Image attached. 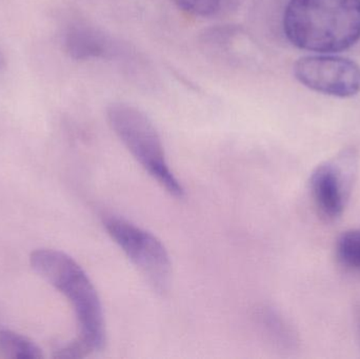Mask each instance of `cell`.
<instances>
[{"instance_id": "6da1fadb", "label": "cell", "mask_w": 360, "mask_h": 359, "mask_svg": "<svg viewBox=\"0 0 360 359\" xmlns=\"http://www.w3.org/2000/svg\"><path fill=\"white\" fill-rule=\"evenodd\" d=\"M283 31L293 46L309 52L348 50L360 38V0H290Z\"/></svg>"}, {"instance_id": "7a4b0ae2", "label": "cell", "mask_w": 360, "mask_h": 359, "mask_svg": "<svg viewBox=\"0 0 360 359\" xmlns=\"http://www.w3.org/2000/svg\"><path fill=\"white\" fill-rule=\"evenodd\" d=\"M30 261L34 271L63 293L73 306L79 328L75 341L86 356L103 349L105 344L103 306L86 272L69 255L50 249L34 251Z\"/></svg>"}, {"instance_id": "3957f363", "label": "cell", "mask_w": 360, "mask_h": 359, "mask_svg": "<svg viewBox=\"0 0 360 359\" xmlns=\"http://www.w3.org/2000/svg\"><path fill=\"white\" fill-rule=\"evenodd\" d=\"M107 118L113 132L141 166L171 195L181 198L184 188L171 171L162 138L147 114L134 105L111 103Z\"/></svg>"}, {"instance_id": "277c9868", "label": "cell", "mask_w": 360, "mask_h": 359, "mask_svg": "<svg viewBox=\"0 0 360 359\" xmlns=\"http://www.w3.org/2000/svg\"><path fill=\"white\" fill-rule=\"evenodd\" d=\"M103 226L112 240L158 292L168 290L172 263L166 247L153 234L122 217L108 215Z\"/></svg>"}, {"instance_id": "5b68a950", "label": "cell", "mask_w": 360, "mask_h": 359, "mask_svg": "<svg viewBox=\"0 0 360 359\" xmlns=\"http://www.w3.org/2000/svg\"><path fill=\"white\" fill-rule=\"evenodd\" d=\"M296 79L306 88L338 98H349L360 92L359 63L333 54L309 55L294 65Z\"/></svg>"}, {"instance_id": "8992f818", "label": "cell", "mask_w": 360, "mask_h": 359, "mask_svg": "<svg viewBox=\"0 0 360 359\" xmlns=\"http://www.w3.org/2000/svg\"><path fill=\"white\" fill-rule=\"evenodd\" d=\"M352 153H344L336 159L319 164L310 177V190L319 213L329 221L342 216L350 196L354 177Z\"/></svg>"}, {"instance_id": "52a82bcc", "label": "cell", "mask_w": 360, "mask_h": 359, "mask_svg": "<svg viewBox=\"0 0 360 359\" xmlns=\"http://www.w3.org/2000/svg\"><path fill=\"white\" fill-rule=\"evenodd\" d=\"M65 50L72 58L86 60L105 58L112 54L113 44L98 30L86 25H75L68 31Z\"/></svg>"}, {"instance_id": "ba28073f", "label": "cell", "mask_w": 360, "mask_h": 359, "mask_svg": "<svg viewBox=\"0 0 360 359\" xmlns=\"http://www.w3.org/2000/svg\"><path fill=\"white\" fill-rule=\"evenodd\" d=\"M0 347L8 358L20 359H39L42 358L41 350L22 335L12 331L0 332Z\"/></svg>"}, {"instance_id": "9c48e42d", "label": "cell", "mask_w": 360, "mask_h": 359, "mask_svg": "<svg viewBox=\"0 0 360 359\" xmlns=\"http://www.w3.org/2000/svg\"><path fill=\"white\" fill-rule=\"evenodd\" d=\"M336 253L342 265L360 271V230L342 232L336 242Z\"/></svg>"}, {"instance_id": "30bf717a", "label": "cell", "mask_w": 360, "mask_h": 359, "mask_svg": "<svg viewBox=\"0 0 360 359\" xmlns=\"http://www.w3.org/2000/svg\"><path fill=\"white\" fill-rule=\"evenodd\" d=\"M179 8L195 16L207 17L215 14L220 8V0H172Z\"/></svg>"}, {"instance_id": "8fae6325", "label": "cell", "mask_w": 360, "mask_h": 359, "mask_svg": "<svg viewBox=\"0 0 360 359\" xmlns=\"http://www.w3.org/2000/svg\"><path fill=\"white\" fill-rule=\"evenodd\" d=\"M355 318H356L357 333H359V339L360 344V305L359 307H356V309H355Z\"/></svg>"}, {"instance_id": "7c38bea8", "label": "cell", "mask_w": 360, "mask_h": 359, "mask_svg": "<svg viewBox=\"0 0 360 359\" xmlns=\"http://www.w3.org/2000/svg\"><path fill=\"white\" fill-rule=\"evenodd\" d=\"M2 65H4V59H2V57L0 56V67H1Z\"/></svg>"}]
</instances>
